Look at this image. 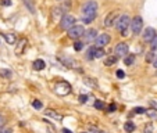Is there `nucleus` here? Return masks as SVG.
Returning <instances> with one entry per match:
<instances>
[{
	"mask_svg": "<svg viewBox=\"0 0 157 133\" xmlns=\"http://www.w3.org/2000/svg\"><path fill=\"white\" fill-rule=\"evenodd\" d=\"M97 15V3L93 1V0H89L84 4L82 7V21L85 24H89L92 22Z\"/></svg>",
	"mask_w": 157,
	"mask_h": 133,
	"instance_id": "f257e3e1",
	"label": "nucleus"
},
{
	"mask_svg": "<svg viewBox=\"0 0 157 133\" xmlns=\"http://www.w3.org/2000/svg\"><path fill=\"white\" fill-rule=\"evenodd\" d=\"M131 18H129L127 14H122V15L118 17V20H117V24H116V26H117L118 29V32L122 35V36H125V35H128L127 33V31H128V26L131 25Z\"/></svg>",
	"mask_w": 157,
	"mask_h": 133,
	"instance_id": "f03ea898",
	"label": "nucleus"
},
{
	"mask_svg": "<svg viewBox=\"0 0 157 133\" xmlns=\"http://www.w3.org/2000/svg\"><path fill=\"white\" fill-rule=\"evenodd\" d=\"M75 22H77V20H75L74 15H71V14H64L60 20V28L64 29V31H68V29L73 28L74 25H77Z\"/></svg>",
	"mask_w": 157,
	"mask_h": 133,
	"instance_id": "7ed1b4c3",
	"label": "nucleus"
},
{
	"mask_svg": "<svg viewBox=\"0 0 157 133\" xmlns=\"http://www.w3.org/2000/svg\"><path fill=\"white\" fill-rule=\"evenodd\" d=\"M54 92H56V94H59V96H67V94L71 93V85L65 81L57 82L56 86H54Z\"/></svg>",
	"mask_w": 157,
	"mask_h": 133,
	"instance_id": "20e7f679",
	"label": "nucleus"
},
{
	"mask_svg": "<svg viewBox=\"0 0 157 133\" xmlns=\"http://www.w3.org/2000/svg\"><path fill=\"white\" fill-rule=\"evenodd\" d=\"M67 35H68L70 39H74V40H78L81 36L85 35V28L82 25H74L71 29L67 31Z\"/></svg>",
	"mask_w": 157,
	"mask_h": 133,
	"instance_id": "39448f33",
	"label": "nucleus"
},
{
	"mask_svg": "<svg viewBox=\"0 0 157 133\" xmlns=\"http://www.w3.org/2000/svg\"><path fill=\"white\" fill-rule=\"evenodd\" d=\"M143 28V20H142L141 15L133 17V20L131 21V31H132L133 35H139Z\"/></svg>",
	"mask_w": 157,
	"mask_h": 133,
	"instance_id": "423d86ee",
	"label": "nucleus"
},
{
	"mask_svg": "<svg viewBox=\"0 0 157 133\" xmlns=\"http://www.w3.org/2000/svg\"><path fill=\"white\" fill-rule=\"evenodd\" d=\"M110 40H111V37H110L109 33H100V35H97V37L95 39V46L97 48H103L106 44H109Z\"/></svg>",
	"mask_w": 157,
	"mask_h": 133,
	"instance_id": "0eeeda50",
	"label": "nucleus"
},
{
	"mask_svg": "<svg viewBox=\"0 0 157 133\" xmlns=\"http://www.w3.org/2000/svg\"><path fill=\"white\" fill-rule=\"evenodd\" d=\"M128 51H129V47L125 42H121V43H118L116 46V56L117 57H125L128 54Z\"/></svg>",
	"mask_w": 157,
	"mask_h": 133,
	"instance_id": "6e6552de",
	"label": "nucleus"
},
{
	"mask_svg": "<svg viewBox=\"0 0 157 133\" xmlns=\"http://www.w3.org/2000/svg\"><path fill=\"white\" fill-rule=\"evenodd\" d=\"M117 18H118V12H116V11L107 14V17H106V20H104V26L106 28H110L114 24H117Z\"/></svg>",
	"mask_w": 157,
	"mask_h": 133,
	"instance_id": "1a4fd4ad",
	"label": "nucleus"
},
{
	"mask_svg": "<svg viewBox=\"0 0 157 133\" xmlns=\"http://www.w3.org/2000/svg\"><path fill=\"white\" fill-rule=\"evenodd\" d=\"M156 29L152 28V26H149V28L145 29V33H143V40L145 42H152V39H153L154 36H156Z\"/></svg>",
	"mask_w": 157,
	"mask_h": 133,
	"instance_id": "9d476101",
	"label": "nucleus"
},
{
	"mask_svg": "<svg viewBox=\"0 0 157 133\" xmlns=\"http://www.w3.org/2000/svg\"><path fill=\"white\" fill-rule=\"evenodd\" d=\"M85 39L86 40H93V39H96L97 37V31L96 29H88V31H85Z\"/></svg>",
	"mask_w": 157,
	"mask_h": 133,
	"instance_id": "9b49d317",
	"label": "nucleus"
},
{
	"mask_svg": "<svg viewBox=\"0 0 157 133\" xmlns=\"http://www.w3.org/2000/svg\"><path fill=\"white\" fill-rule=\"evenodd\" d=\"M44 114H46V115H49V117H52L53 119H56V121H61V119H63V117H61L60 114L54 112L53 109H46V111H44Z\"/></svg>",
	"mask_w": 157,
	"mask_h": 133,
	"instance_id": "f8f14e48",
	"label": "nucleus"
},
{
	"mask_svg": "<svg viewBox=\"0 0 157 133\" xmlns=\"http://www.w3.org/2000/svg\"><path fill=\"white\" fill-rule=\"evenodd\" d=\"M33 69H36V71H40V69H43L46 67V62L43 60H35L33 61Z\"/></svg>",
	"mask_w": 157,
	"mask_h": 133,
	"instance_id": "ddd939ff",
	"label": "nucleus"
},
{
	"mask_svg": "<svg viewBox=\"0 0 157 133\" xmlns=\"http://www.w3.org/2000/svg\"><path fill=\"white\" fill-rule=\"evenodd\" d=\"M3 36H4V39H6V42H7L8 44H14L16 43V35L14 33H3Z\"/></svg>",
	"mask_w": 157,
	"mask_h": 133,
	"instance_id": "4468645a",
	"label": "nucleus"
},
{
	"mask_svg": "<svg viewBox=\"0 0 157 133\" xmlns=\"http://www.w3.org/2000/svg\"><path fill=\"white\" fill-rule=\"evenodd\" d=\"M27 43H28V40H27V39H21L20 43H18V47L16 48L17 54H21V53L24 51V48H25V46H27Z\"/></svg>",
	"mask_w": 157,
	"mask_h": 133,
	"instance_id": "2eb2a0df",
	"label": "nucleus"
},
{
	"mask_svg": "<svg viewBox=\"0 0 157 133\" xmlns=\"http://www.w3.org/2000/svg\"><path fill=\"white\" fill-rule=\"evenodd\" d=\"M124 129H125V132H128V133H132L133 130L136 129V126H135V123H133V122L128 121V122H125V125H124Z\"/></svg>",
	"mask_w": 157,
	"mask_h": 133,
	"instance_id": "dca6fc26",
	"label": "nucleus"
},
{
	"mask_svg": "<svg viewBox=\"0 0 157 133\" xmlns=\"http://www.w3.org/2000/svg\"><path fill=\"white\" fill-rule=\"evenodd\" d=\"M84 83L86 86H90V87H97V82L93 79V78H84Z\"/></svg>",
	"mask_w": 157,
	"mask_h": 133,
	"instance_id": "f3484780",
	"label": "nucleus"
},
{
	"mask_svg": "<svg viewBox=\"0 0 157 133\" xmlns=\"http://www.w3.org/2000/svg\"><path fill=\"white\" fill-rule=\"evenodd\" d=\"M143 133H157L156 126H154L153 123H147V125L145 126V129H143Z\"/></svg>",
	"mask_w": 157,
	"mask_h": 133,
	"instance_id": "a211bd4d",
	"label": "nucleus"
},
{
	"mask_svg": "<svg viewBox=\"0 0 157 133\" xmlns=\"http://www.w3.org/2000/svg\"><path fill=\"white\" fill-rule=\"evenodd\" d=\"M0 76H1V78H6V79H8V78H11V76H13V72L10 71V69L3 68V69H0Z\"/></svg>",
	"mask_w": 157,
	"mask_h": 133,
	"instance_id": "6ab92c4d",
	"label": "nucleus"
},
{
	"mask_svg": "<svg viewBox=\"0 0 157 133\" xmlns=\"http://www.w3.org/2000/svg\"><path fill=\"white\" fill-rule=\"evenodd\" d=\"M116 62H117V56H110L104 60L106 65H113V64H116Z\"/></svg>",
	"mask_w": 157,
	"mask_h": 133,
	"instance_id": "aec40b11",
	"label": "nucleus"
},
{
	"mask_svg": "<svg viewBox=\"0 0 157 133\" xmlns=\"http://www.w3.org/2000/svg\"><path fill=\"white\" fill-rule=\"evenodd\" d=\"M95 51H96V47H89V50L86 51V58L88 60H93L95 58Z\"/></svg>",
	"mask_w": 157,
	"mask_h": 133,
	"instance_id": "412c9836",
	"label": "nucleus"
},
{
	"mask_svg": "<svg viewBox=\"0 0 157 133\" xmlns=\"http://www.w3.org/2000/svg\"><path fill=\"white\" fill-rule=\"evenodd\" d=\"M146 114L149 115V118H152V119L157 121V111H156V109H146Z\"/></svg>",
	"mask_w": 157,
	"mask_h": 133,
	"instance_id": "4be33fe9",
	"label": "nucleus"
},
{
	"mask_svg": "<svg viewBox=\"0 0 157 133\" xmlns=\"http://www.w3.org/2000/svg\"><path fill=\"white\" fill-rule=\"evenodd\" d=\"M104 50L103 48H96V51H95V58H101V57H104Z\"/></svg>",
	"mask_w": 157,
	"mask_h": 133,
	"instance_id": "5701e85b",
	"label": "nucleus"
},
{
	"mask_svg": "<svg viewBox=\"0 0 157 133\" xmlns=\"http://www.w3.org/2000/svg\"><path fill=\"white\" fill-rule=\"evenodd\" d=\"M133 61H135V57H133V56H128V57H125L124 62H125V65H132Z\"/></svg>",
	"mask_w": 157,
	"mask_h": 133,
	"instance_id": "b1692460",
	"label": "nucleus"
},
{
	"mask_svg": "<svg viewBox=\"0 0 157 133\" xmlns=\"http://www.w3.org/2000/svg\"><path fill=\"white\" fill-rule=\"evenodd\" d=\"M150 48H152L153 51L157 50V33H156V36L152 39V42H150Z\"/></svg>",
	"mask_w": 157,
	"mask_h": 133,
	"instance_id": "393cba45",
	"label": "nucleus"
},
{
	"mask_svg": "<svg viewBox=\"0 0 157 133\" xmlns=\"http://www.w3.org/2000/svg\"><path fill=\"white\" fill-rule=\"evenodd\" d=\"M84 48V43L79 40H77L75 43H74V50H77V51H79V50H82Z\"/></svg>",
	"mask_w": 157,
	"mask_h": 133,
	"instance_id": "a878e982",
	"label": "nucleus"
},
{
	"mask_svg": "<svg viewBox=\"0 0 157 133\" xmlns=\"http://www.w3.org/2000/svg\"><path fill=\"white\" fill-rule=\"evenodd\" d=\"M32 107H33V108H36V109H40L42 107H43V104H42L39 100H33L32 101Z\"/></svg>",
	"mask_w": 157,
	"mask_h": 133,
	"instance_id": "bb28decb",
	"label": "nucleus"
},
{
	"mask_svg": "<svg viewBox=\"0 0 157 133\" xmlns=\"http://www.w3.org/2000/svg\"><path fill=\"white\" fill-rule=\"evenodd\" d=\"M95 107H96L97 109H103V108L106 107V105H104V103H103V101L96 100V101H95Z\"/></svg>",
	"mask_w": 157,
	"mask_h": 133,
	"instance_id": "cd10ccee",
	"label": "nucleus"
},
{
	"mask_svg": "<svg viewBox=\"0 0 157 133\" xmlns=\"http://www.w3.org/2000/svg\"><path fill=\"white\" fill-rule=\"evenodd\" d=\"M133 112L135 114H143V112H146V109L143 108V107H136V108H133Z\"/></svg>",
	"mask_w": 157,
	"mask_h": 133,
	"instance_id": "c85d7f7f",
	"label": "nucleus"
},
{
	"mask_svg": "<svg viewBox=\"0 0 157 133\" xmlns=\"http://www.w3.org/2000/svg\"><path fill=\"white\" fill-rule=\"evenodd\" d=\"M61 14H63V12H61V8L60 7H57V8H54V10H53V15H54V17H60Z\"/></svg>",
	"mask_w": 157,
	"mask_h": 133,
	"instance_id": "c756f323",
	"label": "nucleus"
},
{
	"mask_svg": "<svg viewBox=\"0 0 157 133\" xmlns=\"http://www.w3.org/2000/svg\"><path fill=\"white\" fill-rule=\"evenodd\" d=\"M116 75H117V78H120V79H122V78H125V72L122 71V69H118L117 72H116Z\"/></svg>",
	"mask_w": 157,
	"mask_h": 133,
	"instance_id": "7c9ffc66",
	"label": "nucleus"
},
{
	"mask_svg": "<svg viewBox=\"0 0 157 133\" xmlns=\"http://www.w3.org/2000/svg\"><path fill=\"white\" fill-rule=\"evenodd\" d=\"M88 98H89V96H85V94H81L78 100H79V103H82V104H84V103H86V100H88Z\"/></svg>",
	"mask_w": 157,
	"mask_h": 133,
	"instance_id": "2f4dec72",
	"label": "nucleus"
},
{
	"mask_svg": "<svg viewBox=\"0 0 157 133\" xmlns=\"http://www.w3.org/2000/svg\"><path fill=\"white\" fill-rule=\"evenodd\" d=\"M154 56H156V54H153V53H149V54H147V57H146V60L149 61V62H153Z\"/></svg>",
	"mask_w": 157,
	"mask_h": 133,
	"instance_id": "473e14b6",
	"label": "nucleus"
},
{
	"mask_svg": "<svg viewBox=\"0 0 157 133\" xmlns=\"http://www.w3.org/2000/svg\"><path fill=\"white\" fill-rule=\"evenodd\" d=\"M0 133H11V129L4 128V126H0Z\"/></svg>",
	"mask_w": 157,
	"mask_h": 133,
	"instance_id": "72a5a7b5",
	"label": "nucleus"
},
{
	"mask_svg": "<svg viewBox=\"0 0 157 133\" xmlns=\"http://www.w3.org/2000/svg\"><path fill=\"white\" fill-rule=\"evenodd\" d=\"M1 4L4 7H8V6H11V0H1Z\"/></svg>",
	"mask_w": 157,
	"mask_h": 133,
	"instance_id": "f704fd0d",
	"label": "nucleus"
},
{
	"mask_svg": "<svg viewBox=\"0 0 157 133\" xmlns=\"http://www.w3.org/2000/svg\"><path fill=\"white\" fill-rule=\"evenodd\" d=\"M116 109H117V105H116V104H110L109 105V111H110V112H114Z\"/></svg>",
	"mask_w": 157,
	"mask_h": 133,
	"instance_id": "c9c22d12",
	"label": "nucleus"
},
{
	"mask_svg": "<svg viewBox=\"0 0 157 133\" xmlns=\"http://www.w3.org/2000/svg\"><path fill=\"white\" fill-rule=\"evenodd\" d=\"M4 123H6V118L3 115H0V126H4Z\"/></svg>",
	"mask_w": 157,
	"mask_h": 133,
	"instance_id": "e433bc0d",
	"label": "nucleus"
},
{
	"mask_svg": "<svg viewBox=\"0 0 157 133\" xmlns=\"http://www.w3.org/2000/svg\"><path fill=\"white\" fill-rule=\"evenodd\" d=\"M152 64H153L154 68H157V54L154 56V60H153V62H152Z\"/></svg>",
	"mask_w": 157,
	"mask_h": 133,
	"instance_id": "4c0bfd02",
	"label": "nucleus"
},
{
	"mask_svg": "<svg viewBox=\"0 0 157 133\" xmlns=\"http://www.w3.org/2000/svg\"><path fill=\"white\" fill-rule=\"evenodd\" d=\"M150 105H152L153 108H156V109H157V103H154V101H150Z\"/></svg>",
	"mask_w": 157,
	"mask_h": 133,
	"instance_id": "58836bf2",
	"label": "nucleus"
},
{
	"mask_svg": "<svg viewBox=\"0 0 157 133\" xmlns=\"http://www.w3.org/2000/svg\"><path fill=\"white\" fill-rule=\"evenodd\" d=\"M61 133H73V132H71L70 129H63L61 130Z\"/></svg>",
	"mask_w": 157,
	"mask_h": 133,
	"instance_id": "ea45409f",
	"label": "nucleus"
},
{
	"mask_svg": "<svg viewBox=\"0 0 157 133\" xmlns=\"http://www.w3.org/2000/svg\"><path fill=\"white\" fill-rule=\"evenodd\" d=\"M97 133H106V132H103V130H99V132H97Z\"/></svg>",
	"mask_w": 157,
	"mask_h": 133,
	"instance_id": "a19ab883",
	"label": "nucleus"
},
{
	"mask_svg": "<svg viewBox=\"0 0 157 133\" xmlns=\"http://www.w3.org/2000/svg\"><path fill=\"white\" fill-rule=\"evenodd\" d=\"M82 133H86V132H82Z\"/></svg>",
	"mask_w": 157,
	"mask_h": 133,
	"instance_id": "79ce46f5",
	"label": "nucleus"
}]
</instances>
